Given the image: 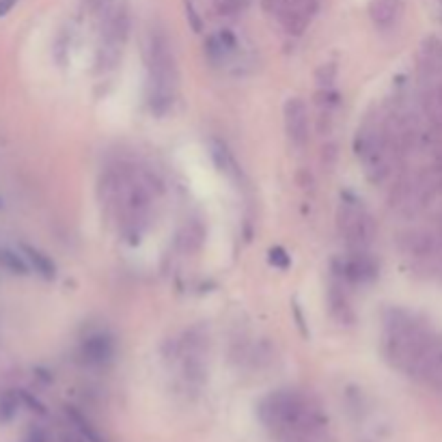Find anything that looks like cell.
Masks as SVG:
<instances>
[{"label": "cell", "instance_id": "obj_1", "mask_svg": "<svg viewBox=\"0 0 442 442\" xmlns=\"http://www.w3.org/2000/svg\"><path fill=\"white\" fill-rule=\"evenodd\" d=\"M149 106L157 115L171 110L177 93V65L169 37L162 30L151 32L147 46Z\"/></svg>", "mask_w": 442, "mask_h": 442}, {"label": "cell", "instance_id": "obj_2", "mask_svg": "<svg viewBox=\"0 0 442 442\" xmlns=\"http://www.w3.org/2000/svg\"><path fill=\"white\" fill-rule=\"evenodd\" d=\"M339 233L347 246V251H369L376 238V224L369 211L356 201L345 197L337 211Z\"/></svg>", "mask_w": 442, "mask_h": 442}, {"label": "cell", "instance_id": "obj_3", "mask_svg": "<svg viewBox=\"0 0 442 442\" xmlns=\"http://www.w3.org/2000/svg\"><path fill=\"white\" fill-rule=\"evenodd\" d=\"M347 285L349 282L345 280L341 270H332L330 285H328V309H330V315L339 324H352L354 322V309L349 302Z\"/></svg>", "mask_w": 442, "mask_h": 442}, {"label": "cell", "instance_id": "obj_4", "mask_svg": "<svg viewBox=\"0 0 442 442\" xmlns=\"http://www.w3.org/2000/svg\"><path fill=\"white\" fill-rule=\"evenodd\" d=\"M341 274L349 285H363L378 276V263L369 255V251H347L345 261L341 263Z\"/></svg>", "mask_w": 442, "mask_h": 442}, {"label": "cell", "instance_id": "obj_5", "mask_svg": "<svg viewBox=\"0 0 442 442\" xmlns=\"http://www.w3.org/2000/svg\"><path fill=\"white\" fill-rule=\"evenodd\" d=\"M285 130L296 147L307 145L309 140V108L300 97L285 102Z\"/></svg>", "mask_w": 442, "mask_h": 442}, {"label": "cell", "instance_id": "obj_6", "mask_svg": "<svg viewBox=\"0 0 442 442\" xmlns=\"http://www.w3.org/2000/svg\"><path fill=\"white\" fill-rule=\"evenodd\" d=\"M80 354L84 363L102 367L106 363H110L115 356V341L106 332H95L91 337H86L80 345Z\"/></svg>", "mask_w": 442, "mask_h": 442}, {"label": "cell", "instance_id": "obj_7", "mask_svg": "<svg viewBox=\"0 0 442 442\" xmlns=\"http://www.w3.org/2000/svg\"><path fill=\"white\" fill-rule=\"evenodd\" d=\"M371 20L378 28H391L401 15V0H374L371 3Z\"/></svg>", "mask_w": 442, "mask_h": 442}, {"label": "cell", "instance_id": "obj_8", "mask_svg": "<svg viewBox=\"0 0 442 442\" xmlns=\"http://www.w3.org/2000/svg\"><path fill=\"white\" fill-rule=\"evenodd\" d=\"M22 255L26 257V261L30 263V270H35L39 276L52 280L57 276V263L50 259V255H46L44 251L35 249L30 244H22Z\"/></svg>", "mask_w": 442, "mask_h": 442}, {"label": "cell", "instance_id": "obj_9", "mask_svg": "<svg viewBox=\"0 0 442 442\" xmlns=\"http://www.w3.org/2000/svg\"><path fill=\"white\" fill-rule=\"evenodd\" d=\"M205 240V229L199 222H190L186 224L180 236H177V244H180V249L184 253H197Z\"/></svg>", "mask_w": 442, "mask_h": 442}, {"label": "cell", "instance_id": "obj_10", "mask_svg": "<svg viewBox=\"0 0 442 442\" xmlns=\"http://www.w3.org/2000/svg\"><path fill=\"white\" fill-rule=\"evenodd\" d=\"M209 149H211V157H214L216 166H218L224 175L238 177V173H240L238 162H236V157L231 155V151L227 149L224 143H220V140H211V147H209Z\"/></svg>", "mask_w": 442, "mask_h": 442}, {"label": "cell", "instance_id": "obj_11", "mask_svg": "<svg viewBox=\"0 0 442 442\" xmlns=\"http://www.w3.org/2000/svg\"><path fill=\"white\" fill-rule=\"evenodd\" d=\"M0 268H5L7 272L17 276H26L30 272V263L20 253H15L11 249H0Z\"/></svg>", "mask_w": 442, "mask_h": 442}, {"label": "cell", "instance_id": "obj_12", "mask_svg": "<svg viewBox=\"0 0 442 442\" xmlns=\"http://www.w3.org/2000/svg\"><path fill=\"white\" fill-rule=\"evenodd\" d=\"M251 0H214V7L222 15H236L249 7Z\"/></svg>", "mask_w": 442, "mask_h": 442}, {"label": "cell", "instance_id": "obj_13", "mask_svg": "<svg viewBox=\"0 0 442 442\" xmlns=\"http://www.w3.org/2000/svg\"><path fill=\"white\" fill-rule=\"evenodd\" d=\"M15 410H17V395L9 391L0 397V419L9 421L15 414Z\"/></svg>", "mask_w": 442, "mask_h": 442}, {"label": "cell", "instance_id": "obj_14", "mask_svg": "<svg viewBox=\"0 0 442 442\" xmlns=\"http://www.w3.org/2000/svg\"><path fill=\"white\" fill-rule=\"evenodd\" d=\"M430 113L442 123V82L434 88V91L430 93V104H427Z\"/></svg>", "mask_w": 442, "mask_h": 442}, {"label": "cell", "instance_id": "obj_15", "mask_svg": "<svg viewBox=\"0 0 442 442\" xmlns=\"http://www.w3.org/2000/svg\"><path fill=\"white\" fill-rule=\"evenodd\" d=\"M270 261L274 265H278V268H282V270H285L287 265H289V257H287V253L282 251V249H272L270 251Z\"/></svg>", "mask_w": 442, "mask_h": 442}, {"label": "cell", "instance_id": "obj_16", "mask_svg": "<svg viewBox=\"0 0 442 442\" xmlns=\"http://www.w3.org/2000/svg\"><path fill=\"white\" fill-rule=\"evenodd\" d=\"M186 11H188V17L192 20V26H194V30H201V20H199L197 11H194V5H192V3H186Z\"/></svg>", "mask_w": 442, "mask_h": 442}, {"label": "cell", "instance_id": "obj_17", "mask_svg": "<svg viewBox=\"0 0 442 442\" xmlns=\"http://www.w3.org/2000/svg\"><path fill=\"white\" fill-rule=\"evenodd\" d=\"M20 3V0H0V17H5L7 13H11V9Z\"/></svg>", "mask_w": 442, "mask_h": 442}, {"label": "cell", "instance_id": "obj_18", "mask_svg": "<svg viewBox=\"0 0 442 442\" xmlns=\"http://www.w3.org/2000/svg\"><path fill=\"white\" fill-rule=\"evenodd\" d=\"M26 442H46V438H44V434H39V432H32V434L26 438Z\"/></svg>", "mask_w": 442, "mask_h": 442}, {"label": "cell", "instance_id": "obj_19", "mask_svg": "<svg viewBox=\"0 0 442 442\" xmlns=\"http://www.w3.org/2000/svg\"><path fill=\"white\" fill-rule=\"evenodd\" d=\"M0 209H3V199H0Z\"/></svg>", "mask_w": 442, "mask_h": 442}]
</instances>
